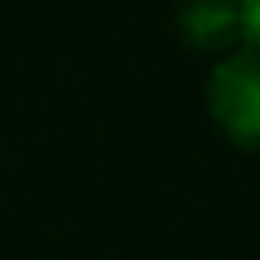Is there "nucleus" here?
I'll list each match as a JSON object with an SVG mask.
<instances>
[{
    "label": "nucleus",
    "instance_id": "nucleus-1",
    "mask_svg": "<svg viewBox=\"0 0 260 260\" xmlns=\"http://www.w3.org/2000/svg\"><path fill=\"white\" fill-rule=\"evenodd\" d=\"M207 110L232 142L260 146V57L256 53L248 49L232 53L211 69Z\"/></svg>",
    "mask_w": 260,
    "mask_h": 260
},
{
    "label": "nucleus",
    "instance_id": "nucleus-2",
    "mask_svg": "<svg viewBox=\"0 0 260 260\" xmlns=\"http://www.w3.org/2000/svg\"><path fill=\"white\" fill-rule=\"evenodd\" d=\"M179 28L199 49H223L240 37L236 0H183L179 4Z\"/></svg>",
    "mask_w": 260,
    "mask_h": 260
},
{
    "label": "nucleus",
    "instance_id": "nucleus-3",
    "mask_svg": "<svg viewBox=\"0 0 260 260\" xmlns=\"http://www.w3.org/2000/svg\"><path fill=\"white\" fill-rule=\"evenodd\" d=\"M236 16H240V41L248 45V53L260 57V0H236Z\"/></svg>",
    "mask_w": 260,
    "mask_h": 260
}]
</instances>
